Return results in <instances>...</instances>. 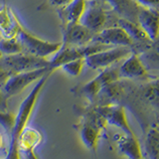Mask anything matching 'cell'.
Returning a JSON list of instances; mask_svg holds the SVG:
<instances>
[{
	"instance_id": "4316f807",
	"label": "cell",
	"mask_w": 159,
	"mask_h": 159,
	"mask_svg": "<svg viewBox=\"0 0 159 159\" xmlns=\"http://www.w3.org/2000/svg\"><path fill=\"white\" fill-rule=\"evenodd\" d=\"M26 159H37V158L35 157V155H34L31 150H28L27 151V155H26Z\"/></svg>"
},
{
	"instance_id": "4fadbf2b",
	"label": "cell",
	"mask_w": 159,
	"mask_h": 159,
	"mask_svg": "<svg viewBox=\"0 0 159 159\" xmlns=\"http://www.w3.org/2000/svg\"><path fill=\"white\" fill-rule=\"evenodd\" d=\"M96 111L104 118L107 123L119 127L127 135H134L127 123L125 111H124V108L121 106L106 104V106L96 107Z\"/></svg>"
},
{
	"instance_id": "30bf717a",
	"label": "cell",
	"mask_w": 159,
	"mask_h": 159,
	"mask_svg": "<svg viewBox=\"0 0 159 159\" xmlns=\"http://www.w3.org/2000/svg\"><path fill=\"white\" fill-rule=\"evenodd\" d=\"M93 35L80 22L69 23L62 26V44L69 46H84L92 43Z\"/></svg>"
},
{
	"instance_id": "7a4b0ae2",
	"label": "cell",
	"mask_w": 159,
	"mask_h": 159,
	"mask_svg": "<svg viewBox=\"0 0 159 159\" xmlns=\"http://www.w3.org/2000/svg\"><path fill=\"white\" fill-rule=\"evenodd\" d=\"M107 48H109V46L96 42H92L84 46H69V45L62 44L61 48L55 53L54 57L49 61V68L54 71L67 62L78 59H84L89 55Z\"/></svg>"
},
{
	"instance_id": "277c9868",
	"label": "cell",
	"mask_w": 159,
	"mask_h": 159,
	"mask_svg": "<svg viewBox=\"0 0 159 159\" xmlns=\"http://www.w3.org/2000/svg\"><path fill=\"white\" fill-rule=\"evenodd\" d=\"M17 38L22 45L24 53L41 58H46L50 55L55 54L62 46V42L55 43L45 41L25 31L23 28L18 32Z\"/></svg>"
},
{
	"instance_id": "52a82bcc",
	"label": "cell",
	"mask_w": 159,
	"mask_h": 159,
	"mask_svg": "<svg viewBox=\"0 0 159 159\" xmlns=\"http://www.w3.org/2000/svg\"><path fill=\"white\" fill-rule=\"evenodd\" d=\"M106 123L104 118L96 111V108L87 113L84 123L82 124L81 137L88 148H96L99 133Z\"/></svg>"
},
{
	"instance_id": "6da1fadb",
	"label": "cell",
	"mask_w": 159,
	"mask_h": 159,
	"mask_svg": "<svg viewBox=\"0 0 159 159\" xmlns=\"http://www.w3.org/2000/svg\"><path fill=\"white\" fill-rule=\"evenodd\" d=\"M52 72L53 71L47 73L41 79L38 80L31 93L28 94L26 98L20 104L18 113L15 116V123H14L13 130L11 132V143H10V146L11 147H18V141L20 136H21V133L25 129V127H26V124L29 121V118L32 114V111L34 109L35 104H36L39 94L41 93L42 89L44 88L45 84L48 81Z\"/></svg>"
},
{
	"instance_id": "ffe728a7",
	"label": "cell",
	"mask_w": 159,
	"mask_h": 159,
	"mask_svg": "<svg viewBox=\"0 0 159 159\" xmlns=\"http://www.w3.org/2000/svg\"><path fill=\"white\" fill-rule=\"evenodd\" d=\"M159 133L157 127H153L148 132L145 140V149L149 159H158Z\"/></svg>"
},
{
	"instance_id": "5b68a950",
	"label": "cell",
	"mask_w": 159,
	"mask_h": 159,
	"mask_svg": "<svg viewBox=\"0 0 159 159\" xmlns=\"http://www.w3.org/2000/svg\"><path fill=\"white\" fill-rule=\"evenodd\" d=\"M131 53V49L125 46L107 48L86 57L84 58V65H87L89 68L93 70H103L125 59Z\"/></svg>"
},
{
	"instance_id": "f1b7e54d",
	"label": "cell",
	"mask_w": 159,
	"mask_h": 159,
	"mask_svg": "<svg viewBox=\"0 0 159 159\" xmlns=\"http://www.w3.org/2000/svg\"><path fill=\"white\" fill-rule=\"evenodd\" d=\"M87 1H93V0H87Z\"/></svg>"
},
{
	"instance_id": "3957f363",
	"label": "cell",
	"mask_w": 159,
	"mask_h": 159,
	"mask_svg": "<svg viewBox=\"0 0 159 159\" xmlns=\"http://www.w3.org/2000/svg\"><path fill=\"white\" fill-rule=\"evenodd\" d=\"M0 65L10 76L14 74L32 71L36 69L49 68V61L46 58L33 56L27 53L0 57Z\"/></svg>"
},
{
	"instance_id": "e0dca14e",
	"label": "cell",
	"mask_w": 159,
	"mask_h": 159,
	"mask_svg": "<svg viewBox=\"0 0 159 159\" xmlns=\"http://www.w3.org/2000/svg\"><path fill=\"white\" fill-rule=\"evenodd\" d=\"M120 18L137 23V14L140 6L134 0H107Z\"/></svg>"
},
{
	"instance_id": "ac0fdd59",
	"label": "cell",
	"mask_w": 159,
	"mask_h": 159,
	"mask_svg": "<svg viewBox=\"0 0 159 159\" xmlns=\"http://www.w3.org/2000/svg\"><path fill=\"white\" fill-rule=\"evenodd\" d=\"M118 149L129 159H142L141 148L134 135H124L118 141Z\"/></svg>"
},
{
	"instance_id": "d6986e66",
	"label": "cell",
	"mask_w": 159,
	"mask_h": 159,
	"mask_svg": "<svg viewBox=\"0 0 159 159\" xmlns=\"http://www.w3.org/2000/svg\"><path fill=\"white\" fill-rule=\"evenodd\" d=\"M0 53L2 56L24 53L21 43L17 37L14 38H0Z\"/></svg>"
},
{
	"instance_id": "9a60e30c",
	"label": "cell",
	"mask_w": 159,
	"mask_h": 159,
	"mask_svg": "<svg viewBox=\"0 0 159 159\" xmlns=\"http://www.w3.org/2000/svg\"><path fill=\"white\" fill-rule=\"evenodd\" d=\"M22 28L13 9L4 4L0 8V35L3 38L17 37L18 32Z\"/></svg>"
},
{
	"instance_id": "484cf974",
	"label": "cell",
	"mask_w": 159,
	"mask_h": 159,
	"mask_svg": "<svg viewBox=\"0 0 159 159\" xmlns=\"http://www.w3.org/2000/svg\"><path fill=\"white\" fill-rule=\"evenodd\" d=\"M9 76L10 75L5 71V70L2 68L1 65H0V89H2L3 86L7 81V79L9 78Z\"/></svg>"
},
{
	"instance_id": "5bb4252c",
	"label": "cell",
	"mask_w": 159,
	"mask_h": 159,
	"mask_svg": "<svg viewBox=\"0 0 159 159\" xmlns=\"http://www.w3.org/2000/svg\"><path fill=\"white\" fill-rule=\"evenodd\" d=\"M137 23L152 42H157L158 37V10L141 7L137 14Z\"/></svg>"
},
{
	"instance_id": "2e32d148",
	"label": "cell",
	"mask_w": 159,
	"mask_h": 159,
	"mask_svg": "<svg viewBox=\"0 0 159 159\" xmlns=\"http://www.w3.org/2000/svg\"><path fill=\"white\" fill-rule=\"evenodd\" d=\"M86 7L87 0H73L65 7L58 8L59 16L62 21V26L69 23L79 22Z\"/></svg>"
},
{
	"instance_id": "9c48e42d",
	"label": "cell",
	"mask_w": 159,
	"mask_h": 159,
	"mask_svg": "<svg viewBox=\"0 0 159 159\" xmlns=\"http://www.w3.org/2000/svg\"><path fill=\"white\" fill-rule=\"evenodd\" d=\"M120 79L118 74V69H113L111 67H108L103 69V71L98 75V77L93 79L86 84L81 88V93L84 94L89 101H94L98 97V93L101 89L106 87L107 84L116 82Z\"/></svg>"
},
{
	"instance_id": "44dd1931",
	"label": "cell",
	"mask_w": 159,
	"mask_h": 159,
	"mask_svg": "<svg viewBox=\"0 0 159 159\" xmlns=\"http://www.w3.org/2000/svg\"><path fill=\"white\" fill-rule=\"evenodd\" d=\"M84 66V59H78L74 60V61H70L63 64L61 67L65 73L72 77H78L80 74L82 73L83 68Z\"/></svg>"
},
{
	"instance_id": "d4e9b609",
	"label": "cell",
	"mask_w": 159,
	"mask_h": 159,
	"mask_svg": "<svg viewBox=\"0 0 159 159\" xmlns=\"http://www.w3.org/2000/svg\"><path fill=\"white\" fill-rule=\"evenodd\" d=\"M73 0H49L50 4L54 7L57 8H62L65 7L66 5H68L70 2H72Z\"/></svg>"
},
{
	"instance_id": "f546056e",
	"label": "cell",
	"mask_w": 159,
	"mask_h": 159,
	"mask_svg": "<svg viewBox=\"0 0 159 159\" xmlns=\"http://www.w3.org/2000/svg\"><path fill=\"white\" fill-rule=\"evenodd\" d=\"M2 56V55H1V53H0V57H1Z\"/></svg>"
},
{
	"instance_id": "83f0119b",
	"label": "cell",
	"mask_w": 159,
	"mask_h": 159,
	"mask_svg": "<svg viewBox=\"0 0 159 159\" xmlns=\"http://www.w3.org/2000/svg\"><path fill=\"white\" fill-rule=\"evenodd\" d=\"M0 145H1V136H0Z\"/></svg>"
},
{
	"instance_id": "ba28073f",
	"label": "cell",
	"mask_w": 159,
	"mask_h": 159,
	"mask_svg": "<svg viewBox=\"0 0 159 159\" xmlns=\"http://www.w3.org/2000/svg\"><path fill=\"white\" fill-rule=\"evenodd\" d=\"M107 21V13L98 0L87 1V7L83 13L80 23L93 34L103 29Z\"/></svg>"
},
{
	"instance_id": "4dcf8cb0",
	"label": "cell",
	"mask_w": 159,
	"mask_h": 159,
	"mask_svg": "<svg viewBox=\"0 0 159 159\" xmlns=\"http://www.w3.org/2000/svg\"><path fill=\"white\" fill-rule=\"evenodd\" d=\"M142 159H143V158H142Z\"/></svg>"
},
{
	"instance_id": "603a6c76",
	"label": "cell",
	"mask_w": 159,
	"mask_h": 159,
	"mask_svg": "<svg viewBox=\"0 0 159 159\" xmlns=\"http://www.w3.org/2000/svg\"><path fill=\"white\" fill-rule=\"evenodd\" d=\"M134 1L141 7L153 8V9H157L159 4V0H134Z\"/></svg>"
},
{
	"instance_id": "cb8c5ba5",
	"label": "cell",
	"mask_w": 159,
	"mask_h": 159,
	"mask_svg": "<svg viewBox=\"0 0 159 159\" xmlns=\"http://www.w3.org/2000/svg\"><path fill=\"white\" fill-rule=\"evenodd\" d=\"M8 106H7V98L2 92V89H0V111H7Z\"/></svg>"
},
{
	"instance_id": "8fae6325",
	"label": "cell",
	"mask_w": 159,
	"mask_h": 159,
	"mask_svg": "<svg viewBox=\"0 0 159 159\" xmlns=\"http://www.w3.org/2000/svg\"><path fill=\"white\" fill-rule=\"evenodd\" d=\"M107 46H125L131 49L133 42L127 33L119 26L102 29L93 37V41Z\"/></svg>"
},
{
	"instance_id": "7c38bea8",
	"label": "cell",
	"mask_w": 159,
	"mask_h": 159,
	"mask_svg": "<svg viewBox=\"0 0 159 159\" xmlns=\"http://www.w3.org/2000/svg\"><path fill=\"white\" fill-rule=\"evenodd\" d=\"M118 74L120 78L130 80H148L150 79V74L147 67L140 60L136 53H131L124 60L121 66L118 69Z\"/></svg>"
},
{
	"instance_id": "7402d4cb",
	"label": "cell",
	"mask_w": 159,
	"mask_h": 159,
	"mask_svg": "<svg viewBox=\"0 0 159 159\" xmlns=\"http://www.w3.org/2000/svg\"><path fill=\"white\" fill-rule=\"evenodd\" d=\"M15 123V114L7 111H0V124L9 134H11Z\"/></svg>"
},
{
	"instance_id": "8992f818",
	"label": "cell",
	"mask_w": 159,
	"mask_h": 159,
	"mask_svg": "<svg viewBox=\"0 0 159 159\" xmlns=\"http://www.w3.org/2000/svg\"><path fill=\"white\" fill-rule=\"evenodd\" d=\"M51 71H53V70L50 68H42L11 75V76H9L6 83L3 86L2 92L7 98L16 96V94L23 92L28 86L37 82L44 75Z\"/></svg>"
}]
</instances>
